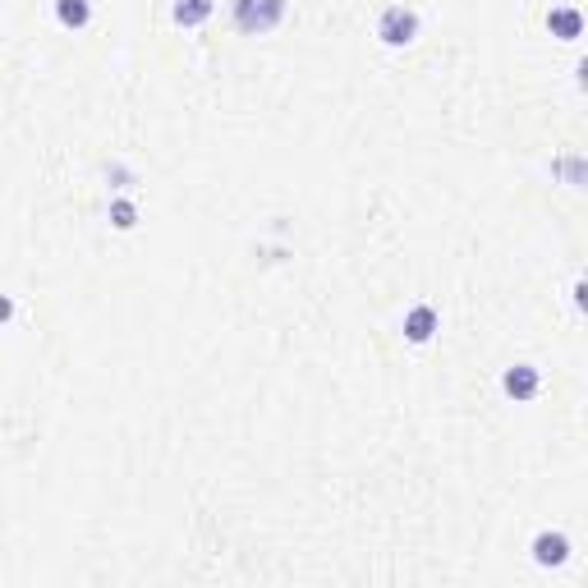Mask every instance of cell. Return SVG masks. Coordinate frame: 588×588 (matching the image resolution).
I'll list each match as a JSON object with an SVG mask.
<instances>
[{
    "label": "cell",
    "instance_id": "8",
    "mask_svg": "<svg viewBox=\"0 0 588 588\" xmlns=\"http://www.w3.org/2000/svg\"><path fill=\"white\" fill-rule=\"evenodd\" d=\"M212 14H216V0H175V5H170L175 28H203Z\"/></svg>",
    "mask_w": 588,
    "mask_h": 588
},
{
    "label": "cell",
    "instance_id": "4",
    "mask_svg": "<svg viewBox=\"0 0 588 588\" xmlns=\"http://www.w3.org/2000/svg\"><path fill=\"white\" fill-rule=\"evenodd\" d=\"M501 391H506L515 405H529V400H538V391H543V373H538L533 363H510L506 373H501Z\"/></svg>",
    "mask_w": 588,
    "mask_h": 588
},
{
    "label": "cell",
    "instance_id": "1",
    "mask_svg": "<svg viewBox=\"0 0 588 588\" xmlns=\"http://www.w3.org/2000/svg\"><path fill=\"white\" fill-rule=\"evenodd\" d=\"M290 14V0H230V23L244 37H267L276 33Z\"/></svg>",
    "mask_w": 588,
    "mask_h": 588
},
{
    "label": "cell",
    "instance_id": "9",
    "mask_svg": "<svg viewBox=\"0 0 588 588\" xmlns=\"http://www.w3.org/2000/svg\"><path fill=\"white\" fill-rule=\"evenodd\" d=\"M106 216H111L115 230H134L138 226V203L134 198H125V193H115L111 207H106Z\"/></svg>",
    "mask_w": 588,
    "mask_h": 588
},
{
    "label": "cell",
    "instance_id": "3",
    "mask_svg": "<svg viewBox=\"0 0 588 588\" xmlns=\"http://www.w3.org/2000/svg\"><path fill=\"white\" fill-rule=\"evenodd\" d=\"M529 552H533V566L561 570L575 547H570V533L566 529H538V533H533V543H529Z\"/></svg>",
    "mask_w": 588,
    "mask_h": 588
},
{
    "label": "cell",
    "instance_id": "2",
    "mask_svg": "<svg viewBox=\"0 0 588 588\" xmlns=\"http://www.w3.org/2000/svg\"><path fill=\"white\" fill-rule=\"evenodd\" d=\"M423 33V14L414 10V5H405V0H396V5H386L382 14H377V42L391 46V51H405V46H414Z\"/></svg>",
    "mask_w": 588,
    "mask_h": 588
},
{
    "label": "cell",
    "instance_id": "10",
    "mask_svg": "<svg viewBox=\"0 0 588 588\" xmlns=\"http://www.w3.org/2000/svg\"><path fill=\"white\" fill-rule=\"evenodd\" d=\"M14 313H19V308H14V299H10V294H0V327H10Z\"/></svg>",
    "mask_w": 588,
    "mask_h": 588
},
{
    "label": "cell",
    "instance_id": "6",
    "mask_svg": "<svg viewBox=\"0 0 588 588\" xmlns=\"http://www.w3.org/2000/svg\"><path fill=\"white\" fill-rule=\"evenodd\" d=\"M547 33H552L556 42H579V37H584V14H579L575 5H552V10H547Z\"/></svg>",
    "mask_w": 588,
    "mask_h": 588
},
{
    "label": "cell",
    "instance_id": "7",
    "mask_svg": "<svg viewBox=\"0 0 588 588\" xmlns=\"http://www.w3.org/2000/svg\"><path fill=\"white\" fill-rule=\"evenodd\" d=\"M92 0H56V23L65 28V33H83V28H92Z\"/></svg>",
    "mask_w": 588,
    "mask_h": 588
},
{
    "label": "cell",
    "instance_id": "5",
    "mask_svg": "<svg viewBox=\"0 0 588 588\" xmlns=\"http://www.w3.org/2000/svg\"><path fill=\"white\" fill-rule=\"evenodd\" d=\"M437 331H441V313L432 304H414L405 313V340L409 345H428Z\"/></svg>",
    "mask_w": 588,
    "mask_h": 588
}]
</instances>
